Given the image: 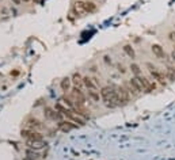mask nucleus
<instances>
[{"mask_svg":"<svg viewBox=\"0 0 175 160\" xmlns=\"http://www.w3.org/2000/svg\"><path fill=\"white\" fill-rule=\"evenodd\" d=\"M101 99L103 101L106 107H117L121 104V101L118 98L116 87H103L101 90Z\"/></svg>","mask_w":175,"mask_h":160,"instance_id":"nucleus-1","label":"nucleus"},{"mask_svg":"<svg viewBox=\"0 0 175 160\" xmlns=\"http://www.w3.org/2000/svg\"><path fill=\"white\" fill-rule=\"evenodd\" d=\"M72 99H73L76 107H84V104H86V95L83 94L82 88L75 87V88L72 90Z\"/></svg>","mask_w":175,"mask_h":160,"instance_id":"nucleus-2","label":"nucleus"},{"mask_svg":"<svg viewBox=\"0 0 175 160\" xmlns=\"http://www.w3.org/2000/svg\"><path fill=\"white\" fill-rule=\"evenodd\" d=\"M22 137H24L27 141H42V140H44V137H42V134L39 133V132L31 130V129H24V130H22Z\"/></svg>","mask_w":175,"mask_h":160,"instance_id":"nucleus-3","label":"nucleus"},{"mask_svg":"<svg viewBox=\"0 0 175 160\" xmlns=\"http://www.w3.org/2000/svg\"><path fill=\"white\" fill-rule=\"evenodd\" d=\"M147 68L149 69V73H151V76L153 77L155 80H157V81H159L160 84H164V83H166V77H164V75L162 73V72L157 71V69L155 68L152 64H149V62H148V64H147Z\"/></svg>","mask_w":175,"mask_h":160,"instance_id":"nucleus-4","label":"nucleus"},{"mask_svg":"<svg viewBox=\"0 0 175 160\" xmlns=\"http://www.w3.org/2000/svg\"><path fill=\"white\" fill-rule=\"evenodd\" d=\"M137 79H139V81L141 83V86H142V88H144V91H147V92H151V91H153L155 90V83H151L147 77H144V76H136Z\"/></svg>","mask_w":175,"mask_h":160,"instance_id":"nucleus-5","label":"nucleus"},{"mask_svg":"<svg viewBox=\"0 0 175 160\" xmlns=\"http://www.w3.org/2000/svg\"><path fill=\"white\" fill-rule=\"evenodd\" d=\"M57 126H59V129L62 132H69V130H72V129H75V127H77V125L73 124L72 121H69V119H67V121H60L59 124H57Z\"/></svg>","mask_w":175,"mask_h":160,"instance_id":"nucleus-6","label":"nucleus"},{"mask_svg":"<svg viewBox=\"0 0 175 160\" xmlns=\"http://www.w3.org/2000/svg\"><path fill=\"white\" fill-rule=\"evenodd\" d=\"M129 87H131V91L136 92V94H140V92L144 91V88H142L141 83L139 81V79H137V77L131 79V81H129Z\"/></svg>","mask_w":175,"mask_h":160,"instance_id":"nucleus-7","label":"nucleus"},{"mask_svg":"<svg viewBox=\"0 0 175 160\" xmlns=\"http://www.w3.org/2000/svg\"><path fill=\"white\" fill-rule=\"evenodd\" d=\"M117 90V94H118V98L121 101V104L122 103H126L129 101V92L128 90L125 88V87H116Z\"/></svg>","mask_w":175,"mask_h":160,"instance_id":"nucleus-8","label":"nucleus"},{"mask_svg":"<svg viewBox=\"0 0 175 160\" xmlns=\"http://www.w3.org/2000/svg\"><path fill=\"white\" fill-rule=\"evenodd\" d=\"M83 84L87 90H95V91H96V88H98V86H96V83H95V80L92 79V77H88V76L83 77Z\"/></svg>","mask_w":175,"mask_h":160,"instance_id":"nucleus-9","label":"nucleus"},{"mask_svg":"<svg viewBox=\"0 0 175 160\" xmlns=\"http://www.w3.org/2000/svg\"><path fill=\"white\" fill-rule=\"evenodd\" d=\"M61 116L62 114L61 113H59V111H56V109H49L47 107L46 110H45V117L46 118H49V119H57V118H61Z\"/></svg>","mask_w":175,"mask_h":160,"instance_id":"nucleus-10","label":"nucleus"},{"mask_svg":"<svg viewBox=\"0 0 175 160\" xmlns=\"http://www.w3.org/2000/svg\"><path fill=\"white\" fill-rule=\"evenodd\" d=\"M75 11H76V14L79 15V16L87 14V4L83 3V1H77V3L75 4Z\"/></svg>","mask_w":175,"mask_h":160,"instance_id":"nucleus-11","label":"nucleus"},{"mask_svg":"<svg viewBox=\"0 0 175 160\" xmlns=\"http://www.w3.org/2000/svg\"><path fill=\"white\" fill-rule=\"evenodd\" d=\"M152 52H153V54L157 59H164V57H166V53H164L163 47L159 46V45H152Z\"/></svg>","mask_w":175,"mask_h":160,"instance_id":"nucleus-12","label":"nucleus"},{"mask_svg":"<svg viewBox=\"0 0 175 160\" xmlns=\"http://www.w3.org/2000/svg\"><path fill=\"white\" fill-rule=\"evenodd\" d=\"M61 103L64 104V106H67L69 110H73L75 107H76V104H75L73 99L71 98V96H62L61 98Z\"/></svg>","mask_w":175,"mask_h":160,"instance_id":"nucleus-13","label":"nucleus"},{"mask_svg":"<svg viewBox=\"0 0 175 160\" xmlns=\"http://www.w3.org/2000/svg\"><path fill=\"white\" fill-rule=\"evenodd\" d=\"M71 83H72V80L69 79V77H65L64 80H61L60 87H61L62 91H69V88H71Z\"/></svg>","mask_w":175,"mask_h":160,"instance_id":"nucleus-14","label":"nucleus"},{"mask_svg":"<svg viewBox=\"0 0 175 160\" xmlns=\"http://www.w3.org/2000/svg\"><path fill=\"white\" fill-rule=\"evenodd\" d=\"M88 98L91 99L92 102H99L101 95H99L98 91H95V90H88Z\"/></svg>","mask_w":175,"mask_h":160,"instance_id":"nucleus-15","label":"nucleus"},{"mask_svg":"<svg viewBox=\"0 0 175 160\" xmlns=\"http://www.w3.org/2000/svg\"><path fill=\"white\" fill-rule=\"evenodd\" d=\"M27 145H29L30 148L39 149V148H42L45 144H44V141H27Z\"/></svg>","mask_w":175,"mask_h":160,"instance_id":"nucleus-16","label":"nucleus"},{"mask_svg":"<svg viewBox=\"0 0 175 160\" xmlns=\"http://www.w3.org/2000/svg\"><path fill=\"white\" fill-rule=\"evenodd\" d=\"M72 83H73L75 86L77 87V88H82V87L84 86V84H83V79H82L79 75H75V76H73V80H72Z\"/></svg>","mask_w":175,"mask_h":160,"instance_id":"nucleus-17","label":"nucleus"},{"mask_svg":"<svg viewBox=\"0 0 175 160\" xmlns=\"http://www.w3.org/2000/svg\"><path fill=\"white\" fill-rule=\"evenodd\" d=\"M124 52L128 54L129 57H132V59L134 57V50H133V47H132L131 45H125V46H124Z\"/></svg>","mask_w":175,"mask_h":160,"instance_id":"nucleus-18","label":"nucleus"},{"mask_svg":"<svg viewBox=\"0 0 175 160\" xmlns=\"http://www.w3.org/2000/svg\"><path fill=\"white\" fill-rule=\"evenodd\" d=\"M131 69H132V72H133L136 76H139L140 72H141V69H140V67L137 65V64H132V65H131Z\"/></svg>","mask_w":175,"mask_h":160,"instance_id":"nucleus-19","label":"nucleus"},{"mask_svg":"<svg viewBox=\"0 0 175 160\" xmlns=\"http://www.w3.org/2000/svg\"><path fill=\"white\" fill-rule=\"evenodd\" d=\"M29 126H30V127H34V129H41L42 125L39 124L38 121H36V119H34V121H30V122H29Z\"/></svg>","mask_w":175,"mask_h":160,"instance_id":"nucleus-20","label":"nucleus"},{"mask_svg":"<svg viewBox=\"0 0 175 160\" xmlns=\"http://www.w3.org/2000/svg\"><path fill=\"white\" fill-rule=\"evenodd\" d=\"M168 38H170V41L175 42V31H172V33H170V34H168Z\"/></svg>","mask_w":175,"mask_h":160,"instance_id":"nucleus-21","label":"nucleus"},{"mask_svg":"<svg viewBox=\"0 0 175 160\" xmlns=\"http://www.w3.org/2000/svg\"><path fill=\"white\" fill-rule=\"evenodd\" d=\"M119 72H121V73H125V72H126V69L124 68V67H119V69H118Z\"/></svg>","mask_w":175,"mask_h":160,"instance_id":"nucleus-22","label":"nucleus"},{"mask_svg":"<svg viewBox=\"0 0 175 160\" xmlns=\"http://www.w3.org/2000/svg\"><path fill=\"white\" fill-rule=\"evenodd\" d=\"M105 62H107V64H109V62H110V64H111V60H110L109 57H105Z\"/></svg>","mask_w":175,"mask_h":160,"instance_id":"nucleus-23","label":"nucleus"},{"mask_svg":"<svg viewBox=\"0 0 175 160\" xmlns=\"http://www.w3.org/2000/svg\"><path fill=\"white\" fill-rule=\"evenodd\" d=\"M21 1L22 0H12V3L14 4H21Z\"/></svg>","mask_w":175,"mask_h":160,"instance_id":"nucleus-24","label":"nucleus"},{"mask_svg":"<svg viewBox=\"0 0 175 160\" xmlns=\"http://www.w3.org/2000/svg\"><path fill=\"white\" fill-rule=\"evenodd\" d=\"M171 57H172V60H174V61H175V50L171 53Z\"/></svg>","mask_w":175,"mask_h":160,"instance_id":"nucleus-25","label":"nucleus"},{"mask_svg":"<svg viewBox=\"0 0 175 160\" xmlns=\"http://www.w3.org/2000/svg\"><path fill=\"white\" fill-rule=\"evenodd\" d=\"M22 1H24V3H27V1H29V0H22Z\"/></svg>","mask_w":175,"mask_h":160,"instance_id":"nucleus-26","label":"nucleus"},{"mask_svg":"<svg viewBox=\"0 0 175 160\" xmlns=\"http://www.w3.org/2000/svg\"><path fill=\"white\" fill-rule=\"evenodd\" d=\"M174 50H175V49H174Z\"/></svg>","mask_w":175,"mask_h":160,"instance_id":"nucleus-27","label":"nucleus"}]
</instances>
